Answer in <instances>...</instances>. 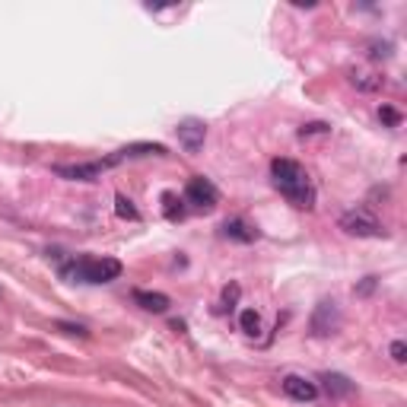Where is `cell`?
Masks as SVG:
<instances>
[{
	"mask_svg": "<svg viewBox=\"0 0 407 407\" xmlns=\"http://www.w3.org/2000/svg\"><path fill=\"white\" fill-rule=\"evenodd\" d=\"M217 200H220V191L214 188V181L207 179H191L185 185V204H191V207L198 210H214Z\"/></svg>",
	"mask_w": 407,
	"mask_h": 407,
	"instance_id": "cell-5",
	"label": "cell"
},
{
	"mask_svg": "<svg viewBox=\"0 0 407 407\" xmlns=\"http://www.w3.org/2000/svg\"><path fill=\"white\" fill-rule=\"evenodd\" d=\"M235 299H239V287H235V283H233V287H226V290H223V306H226V309H233V306H235Z\"/></svg>",
	"mask_w": 407,
	"mask_h": 407,
	"instance_id": "cell-17",
	"label": "cell"
},
{
	"mask_svg": "<svg viewBox=\"0 0 407 407\" xmlns=\"http://www.w3.org/2000/svg\"><path fill=\"white\" fill-rule=\"evenodd\" d=\"M350 83H354L356 89H363V93H373V89L382 86V77L366 74V70H354V74H350Z\"/></svg>",
	"mask_w": 407,
	"mask_h": 407,
	"instance_id": "cell-13",
	"label": "cell"
},
{
	"mask_svg": "<svg viewBox=\"0 0 407 407\" xmlns=\"http://www.w3.org/2000/svg\"><path fill=\"white\" fill-rule=\"evenodd\" d=\"M373 58H392V45L388 41H373Z\"/></svg>",
	"mask_w": 407,
	"mask_h": 407,
	"instance_id": "cell-18",
	"label": "cell"
},
{
	"mask_svg": "<svg viewBox=\"0 0 407 407\" xmlns=\"http://www.w3.org/2000/svg\"><path fill=\"white\" fill-rule=\"evenodd\" d=\"M321 382H325V392L331 394V398H344V394L354 392V382H350L347 375H341V373H325V375H321Z\"/></svg>",
	"mask_w": 407,
	"mask_h": 407,
	"instance_id": "cell-12",
	"label": "cell"
},
{
	"mask_svg": "<svg viewBox=\"0 0 407 407\" xmlns=\"http://www.w3.org/2000/svg\"><path fill=\"white\" fill-rule=\"evenodd\" d=\"M404 354H407V347H404V341H394V344H392V360H398V363H404V360H407V356H404Z\"/></svg>",
	"mask_w": 407,
	"mask_h": 407,
	"instance_id": "cell-21",
	"label": "cell"
},
{
	"mask_svg": "<svg viewBox=\"0 0 407 407\" xmlns=\"http://www.w3.org/2000/svg\"><path fill=\"white\" fill-rule=\"evenodd\" d=\"M175 134H179V143L188 150V153H198V150L204 147L207 127H204V121H198V118H185V121H179Z\"/></svg>",
	"mask_w": 407,
	"mask_h": 407,
	"instance_id": "cell-7",
	"label": "cell"
},
{
	"mask_svg": "<svg viewBox=\"0 0 407 407\" xmlns=\"http://www.w3.org/2000/svg\"><path fill=\"white\" fill-rule=\"evenodd\" d=\"M162 214H166V220H181V217H185V210H181V200L175 198L172 191L162 194Z\"/></svg>",
	"mask_w": 407,
	"mask_h": 407,
	"instance_id": "cell-14",
	"label": "cell"
},
{
	"mask_svg": "<svg viewBox=\"0 0 407 407\" xmlns=\"http://www.w3.org/2000/svg\"><path fill=\"white\" fill-rule=\"evenodd\" d=\"M115 214H118L121 220H141V210L134 207L124 194H115Z\"/></svg>",
	"mask_w": 407,
	"mask_h": 407,
	"instance_id": "cell-15",
	"label": "cell"
},
{
	"mask_svg": "<svg viewBox=\"0 0 407 407\" xmlns=\"http://www.w3.org/2000/svg\"><path fill=\"white\" fill-rule=\"evenodd\" d=\"M134 302L143 306L147 312H156V315H162L169 309V296L166 293H150V290H134Z\"/></svg>",
	"mask_w": 407,
	"mask_h": 407,
	"instance_id": "cell-11",
	"label": "cell"
},
{
	"mask_svg": "<svg viewBox=\"0 0 407 407\" xmlns=\"http://www.w3.org/2000/svg\"><path fill=\"white\" fill-rule=\"evenodd\" d=\"M102 172H105V162H102V160H96V162H77V166H54V175H60V179H70V181H96Z\"/></svg>",
	"mask_w": 407,
	"mask_h": 407,
	"instance_id": "cell-8",
	"label": "cell"
},
{
	"mask_svg": "<svg viewBox=\"0 0 407 407\" xmlns=\"http://www.w3.org/2000/svg\"><path fill=\"white\" fill-rule=\"evenodd\" d=\"M271 175H274V185L280 188V194L299 210H312L315 207V185L309 179V172L299 166L296 160H274L271 162Z\"/></svg>",
	"mask_w": 407,
	"mask_h": 407,
	"instance_id": "cell-1",
	"label": "cell"
},
{
	"mask_svg": "<svg viewBox=\"0 0 407 407\" xmlns=\"http://www.w3.org/2000/svg\"><path fill=\"white\" fill-rule=\"evenodd\" d=\"M60 274L77 283H108L121 277V261L118 258H77Z\"/></svg>",
	"mask_w": 407,
	"mask_h": 407,
	"instance_id": "cell-2",
	"label": "cell"
},
{
	"mask_svg": "<svg viewBox=\"0 0 407 407\" xmlns=\"http://www.w3.org/2000/svg\"><path fill=\"white\" fill-rule=\"evenodd\" d=\"M141 156H166V147H162V143H131V147L115 150V153L105 156L102 162H105V169H112L124 160H141Z\"/></svg>",
	"mask_w": 407,
	"mask_h": 407,
	"instance_id": "cell-6",
	"label": "cell"
},
{
	"mask_svg": "<svg viewBox=\"0 0 407 407\" xmlns=\"http://www.w3.org/2000/svg\"><path fill=\"white\" fill-rule=\"evenodd\" d=\"M337 223H341V229L347 235H360V239H382L385 235L382 223L375 217H369L366 210H347V214H341Z\"/></svg>",
	"mask_w": 407,
	"mask_h": 407,
	"instance_id": "cell-3",
	"label": "cell"
},
{
	"mask_svg": "<svg viewBox=\"0 0 407 407\" xmlns=\"http://www.w3.org/2000/svg\"><path fill=\"white\" fill-rule=\"evenodd\" d=\"M309 328H312L315 337H331V334L341 331V309H337V302L321 299L318 306H315Z\"/></svg>",
	"mask_w": 407,
	"mask_h": 407,
	"instance_id": "cell-4",
	"label": "cell"
},
{
	"mask_svg": "<svg viewBox=\"0 0 407 407\" xmlns=\"http://www.w3.org/2000/svg\"><path fill=\"white\" fill-rule=\"evenodd\" d=\"M379 115H382V121H385V124H392V127L401 121V115L394 112V108H388V105H382V112H379Z\"/></svg>",
	"mask_w": 407,
	"mask_h": 407,
	"instance_id": "cell-19",
	"label": "cell"
},
{
	"mask_svg": "<svg viewBox=\"0 0 407 407\" xmlns=\"http://www.w3.org/2000/svg\"><path fill=\"white\" fill-rule=\"evenodd\" d=\"M58 328H60V331H67V334H80V337H86V328H83V325H67V321H58Z\"/></svg>",
	"mask_w": 407,
	"mask_h": 407,
	"instance_id": "cell-20",
	"label": "cell"
},
{
	"mask_svg": "<svg viewBox=\"0 0 407 407\" xmlns=\"http://www.w3.org/2000/svg\"><path fill=\"white\" fill-rule=\"evenodd\" d=\"M223 233H226V239H233V242H254L258 239V229L254 226H248L245 220H239V217H235V220H226L223 223Z\"/></svg>",
	"mask_w": 407,
	"mask_h": 407,
	"instance_id": "cell-10",
	"label": "cell"
},
{
	"mask_svg": "<svg viewBox=\"0 0 407 407\" xmlns=\"http://www.w3.org/2000/svg\"><path fill=\"white\" fill-rule=\"evenodd\" d=\"M328 131H331V127H328V124H321V121H315V124H306V127H302V137H306V134H328Z\"/></svg>",
	"mask_w": 407,
	"mask_h": 407,
	"instance_id": "cell-22",
	"label": "cell"
},
{
	"mask_svg": "<svg viewBox=\"0 0 407 407\" xmlns=\"http://www.w3.org/2000/svg\"><path fill=\"white\" fill-rule=\"evenodd\" d=\"M239 325H242V331L252 334V337H254V334L261 331V315L254 312V309H245V312L239 315Z\"/></svg>",
	"mask_w": 407,
	"mask_h": 407,
	"instance_id": "cell-16",
	"label": "cell"
},
{
	"mask_svg": "<svg viewBox=\"0 0 407 407\" xmlns=\"http://www.w3.org/2000/svg\"><path fill=\"white\" fill-rule=\"evenodd\" d=\"M283 392H287V398H293V401H315L318 398V385H315L312 379H302V375H287V379H283Z\"/></svg>",
	"mask_w": 407,
	"mask_h": 407,
	"instance_id": "cell-9",
	"label": "cell"
},
{
	"mask_svg": "<svg viewBox=\"0 0 407 407\" xmlns=\"http://www.w3.org/2000/svg\"><path fill=\"white\" fill-rule=\"evenodd\" d=\"M375 290V277H366V280L360 283V287H356V296H369Z\"/></svg>",
	"mask_w": 407,
	"mask_h": 407,
	"instance_id": "cell-23",
	"label": "cell"
}]
</instances>
